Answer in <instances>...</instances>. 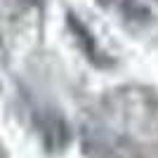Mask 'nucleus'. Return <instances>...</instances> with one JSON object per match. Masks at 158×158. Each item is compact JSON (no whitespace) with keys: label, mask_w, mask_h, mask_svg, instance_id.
<instances>
[{"label":"nucleus","mask_w":158,"mask_h":158,"mask_svg":"<svg viewBox=\"0 0 158 158\" xmlns=\"http://www.w3.org/2000/svg\"><path fill=\"white\" fill-rule=\"evenodd\" d=\"M66 24H69L73 38H76V43L80 45V50H83V54H85L87 59L92 61V64H97V66H106V64H109V59L104 57L99 43L94 40L92 31H90V28H87L85 24L76 17V14H66Z\"/></svg>","instance_id":"f257e3e1"},{"label":"nucleus","mask_w":158,"mask_h":158,"mask_svg":"<svg viewBox=\"0 0 158 158\" xmlns=\"http://www.w3.org/2000/svg\"><path fill=\"white\" fill-rule=\"evenodd\" d=\"M24 2H28V5H35V2H40V0H24Z\"/></svg>","instance_id":"7ed1b4c3"},{"label":"nucleus","mask_w":158,"mask_h":158,"mask_svg":"<svg viewBox=\"0 0 158 158\" xmlns=\"http://www.w3.org/2000/svg\"><path fill=\"white\" fill-rule=\"evenodd\" d=\"M43 137H45V144L47 149H52V151H61L66 144H69V139H71V132H69V125L64 123L59 113H47L45 120H43Z\"/></svg>","instance_id":"f03ea898"},{"label":"nucleus","mask_w":158,"mask_h":158,"mask_svg":"<svg viewBox=\"0 0 158 158\" xmlns=\"http://www.w3.org/2000/svg\"><path fill=\"white\" fill-rule=\"evenodd\" d=\"M0 158H2V156H0Z\"/></svg>","instance_id":"20e7f679"}]
</instances>
